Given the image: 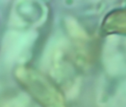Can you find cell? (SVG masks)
Listing matches in <instances>:
<instances>
[{
    "mask_svg": "<svg viewBox=\"0 0 126 107\" xmlns=\"http://www.w3.org/2000/svg\"><path fill=\"white\" fill-rule=\"evenodd\" d=\"M17 77L21 83L43 107H64L63 100L56 88L42 74L28 69H20Z\"/></svg>",
    "mask_w": 126,
    "mask_h": 107,
    "instance_id": "obj_1",
    "label": "cell"
},
{
    "mask_svg": "<svg viewBox=\"0 0 126 107\" xmlns=\"http://www.w3.org/2000/svg\"><path fill=\"white\" fill-rule=\"evenodd\" d=\"M106 31L126 32V11H120L110 14L105 22Z\"/></svg>",
    "mask_w": 126,
    "mask_h": 107,
    "instance_id": "obj_2",
    "label": "cell"
}]
</instances>
